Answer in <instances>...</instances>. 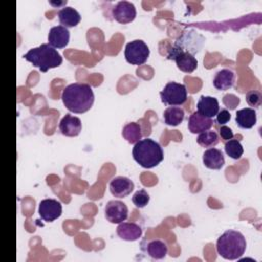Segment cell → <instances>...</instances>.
I'll return each mask as SVG.
<instances>
[{
	"label": "cell",
	"mask_w": 262,
	"mask_h": 262,
	"mask_svg": "<svg viewBox=\"0 0 262 262\" xmlns=\"http://www.w3.org/2000/svg\"><path fill=\"white\" fill-rule=\"evenodd\" d=\"M70 32L68 28L59 25L54 26L48 33V44L54 48H63L69 44Z\"/></svg>",
	"instance_id": "obj_13"
},
{
	"label": "cell",
	"mask_w": 262,
	"mask_h": 262,
	"mask_svg": "<svg viewBox=\"0 0 262 262\" xmlns=\"http://www.w3.org/2000/svg\"><path fill=\"white\" fill-rule=\"evenodd\" d=\"M134 189L133 181L126 176H117L110 182V191L116 198H125Z\"/></svg>",
	"instance_id": "obj_12"
},
{
	"label": "cell",
	"mask_w": 262,
	"mask_h": 262,
	"mask_svg": "<svg viewBox=\"0 0 262 262\" xmlns=\"http://www.w3.org/2000/svg\"><path fill=\"white\" fill-rule=\"evenodd\" d=\"M164 122L168 126H178L184 119V111L180 106H169L163 114Z\"/></svg>",
	"instance_id": "obj_22"
},
{
	"label": "cell",
	"mask_w": 262,
	"mask_h": 262,
	"mask_svg": "<svg viewBox=\"0 0 262 262\" xmlns=\"http://www.w3.org/2000/svg\"><path fill=\"white\" fill-rule=\"evenodd\" d=\"M58 20L61 26L66 28L76 27L81 21V15L75 8L71 6H64L57 12Z\"/></svg>",
	"instance_id": "obj_20"
},
{
	"label": "cell",
	"mask_w": 262,
	"mask_h": 262,
	"mask_svg": "<svg viewBox=\"0 0 262 262\" xmlns=\"http://www.w3.org/2000/svg\"><path fill=\"white\" fill-rule=\"evenodd\" d=\"M59 131L62 135L74 137L80 134L82 130V123L78 117L67 114L59 122Z\"/></svg>",
	"instance_id": "obj_14"
},
{
	"label": "cell",
	"mask_w": 262,
	"mask_h": 262,
	"mask_svg": "<svg viewBox=\"0 0 262 262\" xmlns=\"http://www.w3.org/2000/svg\"><path fill=\"white\" fill-rule=\"evenodd\" d=\"M122 136L129 143L135 144L142 137L141 126L136 122H131V123L126 124L122 129Z\"/></svg>",
	"instance_id": "obj_24"
},
{
	"label": "cell",
	"mask_w": 262,
	"mask_h": 262,
	"mask_svg": "<svg viewBox=\"0 0 262 262\" xmlns=\"http://www.w3.org/2000/svg\"><path fill=\"white\" fill-rule=\"evenodd\" d=\"M236 125L242 129H251L257 122L256 111L252 107H245L238 110L235 114Z\"/></svg>",
	"instance_id": "obj_21"
},
{
	"label": "cell",
	"mask_w": 262,
	"mask_h": 262,
	"mask_svg": "<svg viewBox=\"0 0 262 262\" xmlns=\"http://www.w3.org/2000/svg\"><path fill=\"white\" fill-rule=\"evenodd\" d=\"M149 48L142 40H133L125 46V58L128 63L141 66L146 62L149 56Z\"/></svg>",
	"instance_id": "obj_7"
},
{
	"label": "cell",
	"mask_w": 262,
	"mask_h": 262,
	"mask_svg": "<svg viewBox=\"0 0 262 262\" xmlns=\"http://www.w3.org/2000/svg\"><path fill=\"white\" fill-rule=\"evenodd\" d=\"M61 99L68 111L75 114H83L93 105L94 93L89 84L72 83L63 88Z\"/></svg>",
	"instance_id": "obj_1"
},
{
	"label": "cell",
	"mask_w": 262,
	"mask_h": 262,
	"mask_svg": "<svg viewBox=\"0 0 262 262\" xmlns=\"http://www.w3.org/2000/svg\"><path fill=\"white\" fill-rule=\"evenodd\" d=\"M113 17L120 24H129L136 16V8L129 1H119L112 9Z\"/></svg>",
	"instance_id": "obj_10"
},
{
	"label": "cell",
	"mask_w": 262,
	"mask_h": 262,
	"mask_svg": "<svg viewBox=\"0 0 262 262\" xmlns=\"http://www.w3.org/2000/svg\"><path fill=\"white\" fill-rule=\"evenodd\" d=\"M161 100L166 105L178 106L185 103L187 99V90L184 84L177 82H168L160 92Z\"/></svg>",
	"instance_id": "obj_6"
},
{
	"label": "cell",
	"mask_w": 262,
	"mask_h": 262,
	"mask_svg": "<svg viewBox=\"0 0 262 262\" xmlns=\"http://www.w3.org/2000/svg\"><path fill=\"white\" fill-rule=\"evenodd\" d=\"M23 57L38 68L42 73L57 68L62 62L60 53L48 43H43L38 47L30 49Z\"/></svg>",
	"instance_id": "obj_4"
},
{
	"label": "cell",
	"mask_w": 262,
	"mask_h": 262,
	"mask_svg": "<svg viewBox=\"0 0 262 262\" xmlns=\"http://www.w3.org/2000/svg\"><path fill=\"white\" fill-rule=\"evenodd\" d=\"M239 97L234 94H225L223 96V103L227 108L234 110L239 104Z\"/></svg>",
	"instance_id": "obj_29"
},
{
	"label": "cell",
	"mask_w": 262,
	"mask_h": 262,
	"mask_svg": "<svg viewBox=\"0 0 262 262\" xmlns=\"http://www.w3.org/2000/svg\"><path fill=\"white\" fill-rule=\"evenodd\" d=\"M247 242L243 233L232 229L224 231L216 243L218 255L226 260H236L241 258L245 254Z\"/></svg>",
	"instance_id": "obj_3"
},
{
	"label": "cell",
	"mask_w": 262,
	"mask_h": 262,
	"mask_svg": "<svg viewBox=\"0 0 262 262\" xmlns=\"http://www.w3.org/2000/svg\"><path fill=\"white\" fill-rule=\"evenodd\" d=\"M40 217L46 222H52L59 218L62 213L61 203L55 199H44L39 203Z\"/></svg>",
	"instance_id": "obj_9"
},
{
	"label": "cell",
	"mask_w": 262,
	"mask_h": 262,
	"mask_svg": "<svg viewBox=\"0 0 262 262\" xmlns=\"http://www.w3.org/2000/svg\"><path fill=\"white\" fill-rule=\"evenodd\" d=\"M212 126H213V120L202 116L196 111L193 112L188 118L187 127L191 133L200 134L202 132L210 130Z\"/></svg>",
	"instance_id": "obj_17"
},
{
	"label": "cell",
	"mask_w": 262,
	"mask_h": 262,
	"mask_svg": "<svg viewBox=\"0 0 262 262\" xmlns=\"http://www.w3.org/2000/svg\"><path fill=\"white\" fill-rule=\"evenodd\" d=\"M196 112L206 118L212 119L219 112V102L213 96L202 95L196 104Z\"/></svg>",
	"instance_id": "obj_16"
},
{
	"label": "cell",
	"mask_w": 262,
	"mask_h": 262,
	"mask_svg": "<svg viewBox=\"0 0 262 262\" xmlns=\"http://www.w3.org/2000/svg\"><path fill=\"white\" fill-rule=\"evenodd\" d=\"M168 59H173L177 68L184 73H192L198 68V60L194 55L188 52H168Z\"/></svg>",
	"instance_id": "obj_11"
},
{
	"label": "cell",
	"mask_w": 262,
	"mask_h": 262,
	"mask_svg": "<svg viewBox=\"0 0 262 262\" xmlns=\"http://www.w3.org/2000/svg\"><path fill=\"white\" fill-rule=\"evenodd\" d=\"M134 161L142 168L151 169L164 160V151L159 142L151 138L140 139L132 149Z\"/></svg>",
	"instance_id": "obj_2"
},
{
	"label": "cell",
	"mask_w": 262,
	"mask_h": 262,
	"mask_svg": "<svg viewBox=\"0 0 262 262\" xmlns=\"http://www.w3.org/2000/svg\"><path fill=\"white\" fill-rule=\"evenodd\" d=\"M146 252L147 255L156 260L164 259L168 253V247L166 243L161 239H154L150 241L146 245Z\"/></svg>",
	"instance_id": "obj_23"
},
{
	"label": "cell",
	"mask_w": 262,
	"mask_h": 262,
	"mask_svg": "<svg viewBox=\"0 0 262 262\" xmlns=\"http://www.w3.org/2000/svg\"><path fill=\"white\" fill-rule=\"evenodd\" d=\"M225 160L222 151L218 148L211 147L204 151L203 154V164L208 169L219 170L224 166Z\"/></svg>",
	"instance_id": "obj_19"
},
{
	"label": "cell",
	"mask_w": 262,
	"mask_h": 262,
	"mask_svg": "<svg viewBox=\"0 0 262 262\" xmlns=\"http://www.w3.org/2000/svg\"><path fill=\"white\" fill-rule=\"evenodd\" d=\"M149 194L145 189H139L132 195V203L136 208H144L149 203Z\"/></svg>",
	"instance_id": "obj_27"
},
{
	"label": "cell",
	"mask_w": 262,
	"mask_h": 262,
	"mask_svg": "<svg viewBox=\"0 0 262 262\" xmlns=\"http://www.w3.org/2000/svg\"><path fill=\"white\" fill-rule=\"evenodd\" d=\"M205 43V38L193 29L185 30L176 39L170 52H188L192 55L198 53Z\"/></svg>",
	"instance_id": "obj_5"
},
{
	"label": "cell",
	"mask_w": 262,
	"mask_h": 262,
	"mask_svg": "<svg viewBox=\"0 0 262 262\" xmlns=\"http://www.w3.org/2000/svg\"><path fill=\"white\" fill-rule=\"evenodd\" d=\"M246 101L252 108H257L262 103V93L259 90H249L246 93Z\"/></svg>",
	"instance_id": "obj_28"
},
{
	"label": "cell",
	"mask_w": 262,
	"mask_h": 262,
	"mask_svg": "<svg viewBox=\"0 0 262 262\" xmlns=\"http://www.w3.org/2000/svg\"><path fill=\"white\" fill-rule=\"evenodd\" d=\"M117 234L127 242H134L141 237L142 228L134 222H121L117 227Z\"/></svg>",
	"instance_id": "obj_15"
},
{
	"label": "cell",
	"mask_w": 262,
	"mask_h": 262,
	"mask_svg": "<svg viewBox=\"0 0 262 262\" xmlns=\"http://www.w3.org/2000/svg\"><path fill=\"white\" fill-rule=\"evenodd\" d=\"M219 134H220L221 139L224 140V141H227V140L233 138V132H232V130H231L229 127L225 126V125H222V126L220 127V129H219Z\"/></svg>",
	"instance_id": "obj_31"
},
{
	"label": "cell",
	"mask_w": 262,
	"mask_h": 262,
	"mask_svg": "<svg viewBox=\"0 0 262 262\" xmlns=\"http://www.w3.org/2000/svg\"><path fill=\"white\" fill-rule=\"evenodd\" d=\"M196 142L202 147L211 148V147H214L215 145L218 144L219 137H218V134L215 131L207 130L205 132H202V133L199 134V136L196 137Z\"/></svg>",
	"instance_id": "obj_25"
},
{
	"label": "cell",
	"mask_w": 262,
	"mask_h": 262,
	"mask_svg": "<svg viewBox=\"0 0 262 262\" xmlns=\"http://www.w3.org/2000/svg\"><path fill=\"white\" fill-rule=\"evenodd\" d=\"M224 150L228 157H230L231 159H234V160L241 159V157L244 154V148H243L242 143L239 142V140L233 139V138H231L225 142Z\"/></svg>",
	"instance_id": "obj_26"
},
{
	"label": "cell",
	"mask_w": 262,
	"mask_h": 262,
	"mask_svg": "<svg viewBox=\"0 0 262 262\" xmlns=\"http://www.w3.org/2000/svg\"><path fill=\"white\" fill-rule=\"evenodd\" d=\"M104 216L108 222L119 224L128 218V207L118 200L108 201L104 207Z\"/></svg>",
	"instance_id": "obj_8"
},
{
	"label": "cell",
	"mask_w": 262,
	"mask_h": 262,
	"mask_svg": "<svg viewBox=\"0 0 262 262\" xmlns=\"http://www.w3.org/2000/svg\"><path fill=\"white\" fill-rule=\"evenodd\" d=\"M215 117H216V123L219 124L220 126L225 125L230 120V118H231L230 113L226 108L219 110V112L217 113V115Z\"/></svg>",
	"instance_id": "obj_30"
},
{
	"label": "cell",
	"mask_w": 262,
	"mask_h": 262,
	"mask_svg": "<svg viewBox=\"0 0 262 262\" xmlns=\"http://www.w3.org/2000/svg\"><path fill=\"white\" fill-rule=\"evenodd\" d=\"M234 82H235V74L229 69L219 70L213 78L214 87L220 91L230 89L234 85Z\"/></svg>",
	"instance_id": "obj_18"
}]
</instances>
